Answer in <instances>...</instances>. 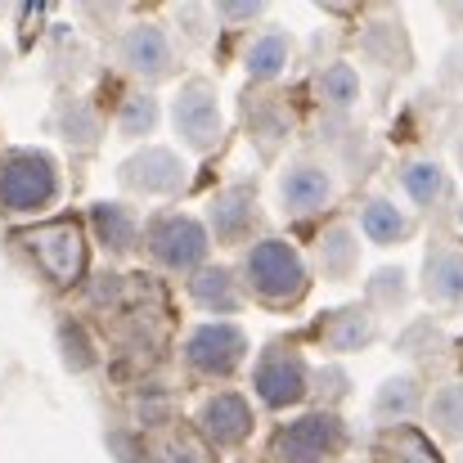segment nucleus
<instances>
[{
    "label": "nucleus",
    "mask_w": 463,
    "mask_h": 463,
    "mask_svg": "<svg viewBox=\"0 0 463 463\" xmlns=\"http://www.w3.org/2000/svg\"><path fill=\"white\" fill-rule=\"evenodd\" d=\"M149 459L154 463H216L212 459V446L194 428H180V423L157 428L154 441H149Z\"/></svg>",
    "instance_id": "nucleus-29"
},
{
    "label": "nucleus",
    "mask_w": 463,
    "mask_h": 463,
    "mask_svg": "<svg viewBox=\"0 0 463 463\" xmlns=\"http://www.w3.org/2000/svg\"><path fill=\"white\" fill-rule=\"evenodd\" d=\"M310 275H319L324 284H351L360 275V234L351 221H333L315 234Z\"/></svg>",
    "instance_id": "nucleus-17"
},
{
    "label": "nucleus",
    "mask_w": 463,
    "mask_h": 463,
    "mask_svg": "<svg viewBox=\"0 0 463 463\" xmlns=\"http://www.w3.org/2000/svg\"><path fill=\"white\" fill-rule=\"evenodd\" d=\"M261 9L266 5H257V0H221V5H212V18L216 23H257Z\"/></svg>",
    "instance_id": "nucleus-32"
},
{
    "label": "nucleus",
    "mask_w": 463,
    "mask_h": 463,
    "mask_svg": "<svg viewBox=\"0 0 463 463\" xmlns=\"http://www.w3.org/2000/svg\"><path fill=\"white\" fill-rule=\"evenodd\" d=\"M189 302L198 310H207L212 319H225V315H239L248 307V288L243 279L230 270V266H203L194 279H189Z\"/></svg>",
    "instance_id": "nucleus-21"
},
{
    "label": "nucleus",
    "mask_w": 463,
    "mask_h": 463,
    "mask_svg": "<svg viewBox=\"0 0 463 463\" xmlns=\"http://www.w3.org/2000/svg\"><path fill=\"white\" fill-rule=\"evenodd\" d=\"M63 351H68L72 369H90V364H95V351H90L81 324H63Z\"/></svg>",
    "instance_id": "nucleus-33"
},
{
    "label": "nucleus",
    "mask_w": 463,
    "mask_h": 463,
    "mask_svg": "<svg viewBox=\"0 0 463 463\" xmlns=\"http://www.w3.org/2000/svg\"><path fill=\"white\" fill-rule=\"evenodd\" d=\"M90 234L109 257H131L145 243V221L127 203H95L90 207Z\"/></svg>",
    "instance_id": "nucleus-20"
},
{
    "label": "nucleus",
    "mask_w": 463,
    "mask_h": 463,
    "mask_svg": "<svg viewBox=\"0 0 463 463\" xmlns=\"http://www.w3.org/2000/svg\"><path fill=\"white\" fill-rule=\"evenodd\" d=\"M396 346H401L405 360H414V364H423V369H441V364L450 360V337H446V328H441L437 319H414V324L396 337Z\"/></svg>",
    "instance_id": "nucleus-27"
},
{
    "label": "nucleus",
    "mask_w": 463,
    "mask_h": 463,
    "mask_svg": "<svg viewBox=\"0 0 463 463\" xmlns=\"http://www.w3.org/2000/svg\"><path fill=\"white\" fill-rule=\"evenodd\" d=\"M243 288L257 307L298 310L310 293V261L298 252V243L266 234L243 252Z\"/></svg>",
    "instance_id": "nucleus-1"
},
{
    "label": "nucleus",
    "mask_w": 463,
    "mask_h": 463,
    "mask_svg": "<svg viewBox=\"0 0 463 463\" xmlns=\"http://www.w3.org/2000/svg\"><path fill=\"white\" fill-rule=\"evenodd\" d=\"M310 378H315V369L307 364L302 346L288 337L266 342L252 360V392L266 410H293V405L310 401Z\"/></svg>",
    "instance_id": "nucleus-3"
},
{
    "label": "nucleus",
    "mask_w": 463,
    "mask_h": 463,
    "mask_svg": "<svg viewBox=\"0 0 463 463\" xmlns=\"http://www.w3.org/2000/svg\"><path fill=\"white\" fill-rule=\"evenodd\" d=\"M346 423L337 410H307L275 428L270 437V463H337L346 450Z\"/></svg>",
    "instance_id": "nucleus-5"
},
{
    "label": "nucleus",
    "mask_w": 463,
    "mask_h": 463,
    "mask_svg": "<svg viewBox=\"0 0 463 463\" xmlns=\"http://www.w3.org/2000/svg\"><path fill=\"white\" fill-rule=\"evenodd\" d=\"M194 432L212 446V450H243L248 441H252V432H257V410H252V401L243 396V392H212V396H203L198 401V410H194Z\"/></svg>",
    "instance_id": "nucleus-11"
},
{
    "label": "nucleus",
    "mask_w": 463,
    "mask_h": 463,
    "mask_svg": "<svg viewBox=\"0 0 463 463\" xmlns=\"http://www.w3.org/2000/svg\"><path fill=\"white\" fill-rule=\"evenodd\" d=\"M248 136L261 145V154H275L293 136V109L284 99H275V95L248 99Z\"/></svg>",
    "instance_id": "nucleus-25"
},
{
    "label": "nucleus",
    "mask_w": 463,
    "mask_h": 463,
    "mask_svg": "<svg viewBox=\"0 0 463 463\" xmlns=\"http://www.w3.org/2000/svg\"><path fill=\"white\" fill-rule=\"evenodd\" d=\"M315 95H319V104H324L333 118H351V113L360 109V99H364V77H360L355 63L333 59V63H324V68L315 72Z\"/></svg>",
    "instance_id": "nucleus-24"
},
{
    "label": "nucleus",
    "mask_w": 463,
    "mask_h": 463,
    "mask_svg": "<svg viewBox=\"0 0 463 463\" xmlns=\"http://www.w3.org/2000/svg\"><path fill=\"white\" fill-rule=\"evenodd\" d=\"M293 63V36L284 27H261L257 36L243 41V68L257 86H275Z\"/></svg>",
    "instance_id": "nucleus-22"
},
{
    "label": "nucleus",
    "mask_w": 463,
    "mask_h": 463,
    "mask_svg": "<svg viewBox=\"0 0 463 463\" xmlns=\"http://www.w3.org/2000/svg\"><path fill=\"white\" fill-rule=\"evenodd\" d=\"M437 77H441V86L463 90V45H450V50H446V59H441Z\"/></svg>",
    "instance_id": "nucleus-34"
},
{
    "label": "nucleus",
    "mask_w": 463,
    "mask_h": 463,
    "mask_svg": "<svg viewBox=\"0 0 463 463\" xmlns=\"http://www.w3.org/2000/svg\"><path fill=\"white\" fill-rule=\"evenodd\" d=\"M248 333L243 324L234 319H203L184 333L180 342V360L194 378H212V383H225L234 378L243 364H248Z\"/></svg>",
    "instance_id": "nucleus-4"
},
{
    "label": "nucleus",
    "mask_w": 463,
    "mask_h": 463,
    "mask_svg": "<svg viewBox=\"0 0 463 463\" xmlns=\"http://www.w3.org/2000/svg\"><path fill=\"white\" fill-rule=\"evenodd\" d=\"M459 225H463V194H459Z\"/></svg>",
    "instance_id": "nucleus-36"
},
{
    "label": "nucleus",
    "mask_w": 463,
    "mask_h": 463,
    "mask_svg": "<svg viewBox=\"0 0 463 463\" xmlns=\"http://www.w3.org/2000/svg\"><path fill=\"white\" fill-rule=\"evenodd\" d=\"M154 127H157V99L149 90H131L122 99V109H118V131L127 140H145Z\"/></svg>",
    "instance_id": "nucleus-30"
},
{
    "label": "nucleus",
    "mask_w": 463,
    "mask_h": 463,
    "mask_svg": "<svg viewBox=\"0 0 463 463\" xmlns=\"http://www.w3.org/2000/svg\"><path fill=\"white\" fill-rule=\"evenodd\" d=\"M423 302L432 310L459 315L463 310V243L432 239L423 252Z\"/></svg>",
    "instance_id": "nucleus-15"
},
{
    "label": "nucleus",
    "mask_w": 463,
    "mask_h": 463,
    "mask_svg": "<svg viewBox=\"0 0 463 463\" xmlns=\"http://www.w3.org/2000/svg\"><path fill=\"white\" fill-rule=\"evenodd\" d=\"M81 118H86V127L95 131V118H90V109H81ZM63 131H68V140H81V122H72V118H68V122H63ZM90 131H86V136H90ZM90 140H95V136H90Z\"/></svg>",
    "instance_id": "nucleus-35"
},
{
    "label": "nucleus",
    "mask_w": 463,
    "mask_h": 463,
    "mask_svg": "<svg viewBox=\"0 0 463 463\" xmlns=\"http://www.w3.org/2000/svg\"><path fill=\"white\" fill-rule=\"evenodd\" d=\"M27 248L59 288H72L86 275V234H81V225H68V221L41 225V230L27 234Z\"/></svg>",
    "instance_id": "nucleus-13"
},
{
    "label": "nucleus",
    "mask_w": 463,
    "mask_h": 463,
    "mask_svg": "<svg viewBox=\"0 0 463 463\" xmlns=\"http://www.w3.org/2000/svg\"><path fill=\"white\" fill-rule=\"evenodd\" d=\"M145 257L166 275H198L203 266H212V234L203 225V216L194 212H157L145 225Z\"/></svg>",
    "instance_id": "nucleus-2"
},
{
    "label": "nucleus",
    "mask_w": 463,
    "mask_h": 463,
    "mask_svg": "<svg viewBox=\"0 0 463 463\" xmlns=\"http://www.w3.org/2000/svg\"><path fill=\"white\" fill-rule=\"evenodd\" d=\"M355 221H360V234H364L369 243H378V248H401V243H410L414 230H419V216H414L396 194H369V198L360 203Z\"/></svg>",
    "instance_id": "nucleus-19"
},
{
    "label": "nucleus",
    "mask_w": 463,
    "mask_h": 463,
    "mask_svg": "<svg viewBox=\"0 0 463 463\" xmlns=\"http://www.w3.org/2000/svg\"><path fill=\"white\" fill-rule=\"evenodd\" d=\"M346 392H351V378H346L342 364H324V369H315V378H310V396H319L324 410H337V401H346Z\"/></svg>",
    "instance_id": "nucleus-31"
},
{
    "label": "nucleus",
    "mask_w": 463,
    "mask_h": 463,
    "mask_svg": "<svg viewBox=\"0 0 463 463\" xmlns=\"http://www.w3.org/2000/svg\"><path fill=\"white\" fill-rule=\"evenodd\" d=\"M423 405H428V387L414 369L405 373H387L369 401V419L378 428H414L423 419Z\"/></svg>",
    "instance_id": "nucleus-16"
},
{
    "label": "nucleus",
    "mask_w": 463,
    "mask_h": 463,
    "mask_svg": "<svg viewBox=\"0 0 463 463\" xmlns=\"http://www.w3.org/2000/svg\"><path fill=\"white\" fill-rule=\"evenodd\" d=\"M59 198V162L45 149H14L0 157V207L14 216L45 212Z\"/></svg>",
    "instance_id": "nucleus-9"
},
{
    "label": "nucleus",
    "mask_w": 463,
    "mask_h": 463,
    "mask_svg": "<svg viewBox=\"0 0 463 463\" xmlns=\"http://www.w3.org/2000/svg\"><path fill=\"white\" fill-rule=\"evenodd\" d=\"M315 337L324 351L333 355H351V351H369L378 337H383V319L364 302H342V307H328L315 319Z\"/></svg>",
    "instance_id": "nucleus-14"
},
{
    "label": "nucleus",
    "mask_w": 463,
    "mask_h": 463,
    "mask_svg": "<svg viewBox=\"0 0 463 463\" xmlns=\"http://www.w3.org/2000/svg\"><path fill=\"white\" fill-rule=\"evenodd\" d=\"M118 59H122V68L131 77L154 86V81H166L175 72V41H171V32L162 23L145 18V23H131L118 36Z\"/></svg>",
    "instance_id": "nucleus-12"
},
{
    "label": "nucleus",
    "mask_w": 463,
    "mask_h": 463,
    "mask_svg": "<svg viewBox=\"0 0 463 463\" xmlns=\"http://www.w3.org/2000/svg\"><path fill=\"white\" fill-rule=\"evenodd\" d=\"M194 180V166L180 149H166V145H149V149H136L118 162V184L127 194H140V198H175L184 194Z\"/></svg>",
    "instance_id": "nucleus-10"
},
{
    "label": "nucleus",
    "mask_w": 463,
    "mask_h": 463,
    "mask_svg": "<svg viewBox=\"0 0 463 463\" xmlns=\"http://www.w3.org/2000/svg\"><path fill=\"white\" fill-rule=\"evenodd\" d=\"M364 307L373 315H405V307H410V270L396 266V261L378 266L364 284Z\"/></svg>",
    "instance_id": "nucleus-28"
},
{
    "label": "nucleus",
    "mask_w": 463,
    "mask_h": 463,
    "mask_svg": "<svg viewBox=\"0 0 463 463\" xmlns=\"http://www.w3.org/2000/svg\"><path fill=\"white\" fill-rule=\"evenodd\" d=\"M207 234L216 248H252L261 225H266V207H261V189L257 180L239 175L230 184H221L207 198V216H203Z\"/></svg>",
    "instance_id": "nucleus-7"
},
{
    "label": "nucleus",
    "mask_w": 463,
    "mask_h": 463,
    "mask_svg": "<svg viewBox=\"0 0 463 463\" xmlns=\"http://www.w3.org/2000/svg\"><path fill=\"white\" fill-rule=\"evenodd\" d=\"M373 463H446L441 446L423 428H378L369 441Z\"/></svg>",
    "instance_id": "nucleus-23"
},
{
    "label": "nucleus",
    "mask_w": 463,
    "mask_h": 463,
    "mask_svg": "<svg viewBox=\"0 0 463 463\" xmlns=\"http://www.w3.org/2000/svg\"><path fill=\"white\" fill-rule=\"evenodd\" d=\"M423 419L432 428V437L441 441H463V383L446 378L428 392V405H423Z\"/></svg>",
    "instance_id": "nucleus-26"
},
{
    "label": "nucleus",
    "mask_w": 463,
    "mask_h": 463,
    "mask_svg": "<svg viewBox=\"0 0 463 463\" xmlns=\"http://www.w3.org/2000/svg\"><path fill=\"white\" fill-rule=\"evenodd\" d=\"M337 203V171L315 154H293L275 171V207L288 221L319 216Z\"/></svg>",
    "instance_id": "nucleus-8"
},
{
    "label": "nucleus",
    "mask_w": 463,
    "mask_h": 463,
    "mask_svg": "<svg viewBox=\"0 0 463 463\" xmlns=\"http://www.w3.org/2000/svg\"><path fill=\"white\" fill-rule=\"evenodd\" d=\"M171 127L184 149L194 154H216L225 145V109L221 90L207 77H184L171 90Z\"/></svg>",
    "instance_id": "nucleus-6"
},
{
    "label": "nucleus",
    "mask_w": 463,
    "mask_h": 463,
    "mask_svg": "<svg viewBox=\"0 0 463 463\" xmlns=\"http://www.w3.org/2000/svg\"><path fill=\"white\" fill-rule=\"evenodd\" d=\"M396 184L401 194L419 207V212H446L450 198H455V180H450V166L432 154H414L396 166Z\"/></svg>",
    "instance_id": "nucleus-18"
},
{
    "label": "nucleus",
    "mask_w": 463,
    "mask_h": 463,
    "mask_svg": "<svg viewBox=\"0 0 463 463\" xmlns=\"http://www.w3.org/2000/svg\"><path fill=\"white\" fill-rule=\"evenodd\" d=\"M459 463H463V459H459Z\"/></svg>",
    "instance_id": "nucleus-37"
}]
</instances>
